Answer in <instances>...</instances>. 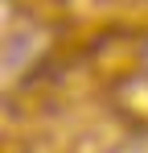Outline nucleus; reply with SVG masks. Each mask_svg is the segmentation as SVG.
<instances>
[{
	"instance_id": "obj_1",
	"label": "nucleus",
	"mask_w": 148,
	"mask_h": 153,
	"mask_svg": "<svg viewBox=\"0 0 148 153\" xmlns=\"http://www.w3.org/2000/svg\"><path fill=\"white\" fill-rule=\"evenodd\" d=\"M111 103H115V116L127 120L136 128H148V71H127L115 79L111 87Z\"/></svg>"
},
{
	"instance_id": "obj_2",
	"label": "nucleus",
	"mask_w": 148,
	"mask_h": 153,
	"mask_svg": "<svg viewBox=\"0 0 148 153\" xmlns=\"http://www.w3.org/2000/svg\"><path fill=\"white\" fill-rule=\"evenodd\" d=\"M136 71H148V37H140V66Z\"/></svg>"
}]
</instances>
